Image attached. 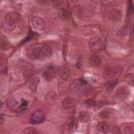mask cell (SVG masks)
Here are the masks:
<instances>
[{"label": "cell", "mask_w": 134, "mask_h": 134, "mask_svg": "<svg viewBox=\"0 0 134 134\" xmlns=\"http://www.w3.org/2000/svg\"><path fill=\"white\" fill-rule=\"evenodd\" d=\"M20 16L17 12H10L8 13L2 23V28L6 32L12 31L15 28L16 24Z\"/></svg>", "instance_id": "obj_1"}, {"label": "cell", "mask_w": 134, "mask_h": 134, "mask_svg": "<svg viewBox=\"0 0 134 134\" xmlns=\"http://www.w3.org/2000/svg\"><path fill=\"white\" fill-rule=\"evenodd\" d=\"M44 119V113L41 110H37L32 113L29 121L32 124H39L43 122Z\"/></svg>", "instance_id": "obj_2"}, {"label": "cell", "mask_w": 134, "mask_h": 134, "mask_svg": "<svg viewBox=\"0 0 134 134\" xmlns=\"http://www.w3.org/2000/svg\"><path fill=\"white\" fill-rule=\"evenodd\" d=\"M31 24L33 28L38 31L43 30L46 27V23L44 19L39 16L32 17Z\"/></svg>", "instance_id": "obj_3"}, {"label": "cell", "mask_w": 134, "mask_h": 134, "mask_svg": "<svg viewBox=\"0 0 134 134\" xmlns=\"http://www.w3.org/2000/svg\"><path fill=\"white\" fill-rule=\"evenodd\" d=\"M90 49L92 51H98L102 48L101 40L98 37H92L88 43Z\"/></svg>", "instance_id": "obj_4"}, {"label": "cell", "mask_w": 134, "mask_h": 134, "mask_svg": "<svg viewBox=\"0 0 134 134\" xmlns=\"http://www.w3.org/2000/svg\"><path fill=\"white\" fill-rule=\"evenodd\" d=\"M76 100L72 97H67L63 99L62 101L63 107L66 109L72 108L76 105Z\"/></svg>", "instance_id": "obj_5"}, {"label": "cell", "mask_w": 134, "mask_h": 134, "mask_svg": "<svg viewBox=\"0 0 134 134\" xmlns=\"http://www.w3.org/2000/svg\"><path fill=\"white\" fill-rule=\"evenodd\" d=\"M28 81L29 88L30 89V90L33 92H36L37 87L40 81V78L38 76L32 77L30 78Z\"/></svg>", "instance_id": "obj_6"}, {"label": "cell", "mask_w": 134, "mask_h": 134, "mask_svg": "<svg viewBox=\"0 0 134 134\" xmlns=\"http://www.w3.org/2000/svg\"><path fill=\"white\" fill-rule=\"evenodd\" d=\"M44 77L45 79L48 81H51L55 75V70L53 66H50L48 67L44 71Z\"/></svg>", "instance_id": "obj_7"}, {"label": "cell", "mask_w": 134, "mask_h": 134, "mask_svg": "<svg viewBox=\"0 0 134 134\" xmlns=\"http://www.w3.org/2000/svg\"><path fill=\"white\" fill-rule=\"evenodd\" d=\"M78 126V121L76 118H72L69 122L67 124L66 129L67 131L69 133H72L74 132Z\"/></svg>", "instance_id": "obj_8"}, {"label": "cell", "mask_w": 134, "mask_h": 134, "mask_svg": "<svg viewBox=\"0 0 134 134\" xmlns=\"http://www.w3.org/2000/svg\"><path fill=\"white\" fill-rule=\"evenodd\" d=\"M41 49L44 59H47L51 56L52 54V50L49 45L47 44H43L41 47Z\"/></svg>", "instance_id": "obj_9"}, {"label": "cell", "mask_w": 134, "mask_h": 134, "mask_svg": "<svg viewBox=\"0 0 134 134\" xmlns=\"http://www.w3.org/2000/svg\"><path fill=\"white\" fill-rule=\"evenodd\" d=\"M59 17L63 21H67L70 18L69 11L64 7L60 8L58 11Z\"/></svg>", "instance_id": "obj_10"}, {"label": "cell", "mask_w": 134, "mask_h": 134, "mask_svg": "<svg viewBox=\"0 0 134 134\" xmlns=\"http://www.w3.org/2000/svg\"><path fill=\"white\" fill-rule=\"evenodd\" d=\"M88 60L90 63L93 66H98L102 63V59L100 57L95 54L91 55Z\"/></svg>", "instance_id": "obj_11"}, {"label": "cell", "mask_w": 134, "mask_h": 134, "mask_svg": "<svg viewBox=\"0 0 134 134\" xmlns=\"http://www.w3.org/2000/svg\"><path fill=\"white\" fill-rule=\"evenodd\" d=\"M127 91L126 89L121 87L116 91L115 96L117 99L121 101L126 98L127 96Z\"/></svg>", "instance_id": "obj_12"}, {"label": "cell", "mask_w": 134, "mask_h": 134, "mask_svg": "<svg viewBox=\"0 0 134 134\" xmlns=\"http://www.w3.org/2000/svg\"><path fill=\"white\" fill-rule=\"evenodd\" d=\"M58 73L61 79H66L69 76L70 71L68 68L64 66H61L58 69Z\"/></svg>", "instance_id": "obj_13"}, {"label": "cell", "mask_w": 134, "mask_h": 134, "mask_svg": "<svg viewBox=\"0 0 134 134\" xmlns=\"http://www.w3.org/2000/svg\"><path fill=\"white\" fill-rule=\"evenodd\" d=\"M32 54L34 58L37 60H43L44 59L42 54L41 47H36L32 50Z\"/></svg>", "instance_id": "obj_14"}, {"label": "cell", "mask_w": 134, "mask_h": 134, "mask_svg": "<svg viewBox=\"0 0 134 134\" xmlns=\"http://www.w3.org/2000/svg\"><path fill=\"white\" fill-rule=\"evenodd\" d=\"M18 104L17 99L14 97H8L5 102V105L7 108L9 109L14 108Z\"/></svg>", "instance_id": "obj_15"}, {"label": "cell", "mask_w": 134, "mask_h": 134, "mask_svg": "<svg viewBox=\"0 0 134 134\" xmlns=\"http://www.w3.org/2000/svg\"><path fill=\"white\" fill-rule=\"evenodd\" d=\"M97 129L98 131L106 133L109 130L108 125L105 122H99L97 125Z\"/></svg>", "instance_id": "obj_16"}, {"label": "cell", "mask_w": 134, "mask_h": 134, "mask_svg": "<svg viewBox=\"0 0 134 134\" xmlns=\"http://www.w3.org/2000/svg\"><path fill=\"white\" fill-rule=\"evenodd\" d=\"M79 119L82 123H87L90 120V115L86 111H82L79 113Z\"/></svg>", "instance_id": "obj_17"}, {"label": "cell", "mask_w": 134, "mask_h": 134, "mask_svg": "<svg viewBox=\"0 0 134 134\" xmlns=\"http://www.w3.org/2000/svg\"><path fill=\"white\" fill-rule=\"evenodd\" d=\"M116 74H117L114 70H111L110 69H106L104 71L103 76L105 79L108 80L113 78L115 76H116Z\"/></svg>", "instance_id": "obj_18"}, {"label": "cell", "mask_w": 134, "mask_h": 134, "mask_svg": "<svg viewBox=\"0 0 134 134\" xmlns=\"http://www.w3.org/2000/svg\"><path fill=\"white\" fill-rule=\"evenodd\" d=\"M131 124V123H130ZM130 124H126L121 127V131L124 133H133V128L132 125Z\"/></svg>", "instance_id": "obj_19"}, {"label": "cell", "mask_w": 134, "mask_h": 134, "mask_svg": "<svg viewBox=\"0 0 134 134\" xmlns=\"http://www.w3.org/2000/svg\"><path fill=\"white\" fill-rule=\"evenodd\" d=\"M8 41L5 36L1 35L0 40V46L1 49L3 51L6 50L8 47Z\"/></svg>", "instance_id": "obj_20"}, {"label": "cell", "mask_w": 134, "mask_h": 134, "mask_svg": "<svg viewBox=\"0 0 134 134\" xmlns=\"http://www.w3.org/2000/svg\"><path fill=\"white\" fill-rule=\"evenodd\" d=\"M121 17L120 12H118V10H113L109 15L110 18L112 20H115V21H117Z\"/></svg>", "instance_id": "obj_21"}, {"label": "cell", "mask_w": 134, "mask_h": 134, "mask_svg": "<svg viewBox=\"0 0 134 134\" xmlns=\"http://www.w3.org/2000/svg\"><path fill=\"white\" fill-rule=\"evenodd\" d=\"M38 131L36 128L32 127H29L25 128L22 131V133L24 134H36L38 133Z\"/></svg>", "instance_id": "obj_22"}, {"label": "cell", "mask_w": 134, "mask_h": 134, "mask_svg": "<svg viewBox=\"0 0 134 134\" xmlns=\"http://www.w3.org/2000/svg\"><path fill=\"white\" fill-rule=\"evenodd\" d=\"M117 83H118V81L117 80H114L113 81L110 82L107 86L106 92H111L114 88V87L117 85Z\"/></svg>", "instance_id": "obj_23"}, {"label": "cell", "mask_w": 134, "mask_h": 134, "mask_svg": "<svg viewBox=\"0 0 134 134\" xmlns=\"http://www.w3.org/2000/svg\"><path fill=\"white\" fill-rule=\"evenodd\" d=\"M6 60L4 57H1V71L2 72L6 71Z\"/></svg>", "instance_id": "obj_24"}, {"label": "cell", "mask_w": 134, "mask_h": 134, "mask_svg": "<svg viewBox=\"0 0 134 134\" xmlns=\"http://www.w3.org/2000/svg\"><path fill=\"white\" fill-rule=\"evenodd\" d=\"M99 116L103 119H107L109 116V111L107 110H103L99 113Z\"/></svg>", "instance_id": "obj_25"}, {"label": "cell", "mask_w": 134, "mask_h": 134, "mask_svg": "<svg viewBox=\"0 0 134 134\" xmlns=\"http://www.w3.org/2000/svg\"><path fill=\"white\" fill-rule=\"evenodd\" d=\"M85 104L88 107H92L95 105L94 101L91 98H88L85 101Z\"/></svg>", "instance_id": "obj_26"}, {"label": "cell", "mask_w": 134, "mask_h": 134, "mask_svg": "<svg viewBox=\"0 0 134 134\" xmlns=\"http://www.w3.org/2000/svg\"><path fill=\"white\" fill-rule=\"evenodd\" d=\"M118 35H120L119 36H122L123 34H126V28H121L119 30L118 32Z\"/></svg>", "instance_id": "obj_27"}, {"label": "cell", "mask_w": 134, "mask_h": 134, "mask_svg": "<svg viewBox=\"0 0 134 134\" xmlns=\"http://www.w3.org/2000/svg\"><path fill=\"white\" fill-rule=\"evenodd\" d=\"M129 9L130 10V13L132 14L133 13V4H132V1H130Z\"/></svg>", "instance_id": "obj_28"}, {"label": "cell", "mask_w": 134, "mask_h": 134, "mask_svg": "<svg viewBox=\"0 0 134 134\" xmlns=\"http://www.w3.org/2000/svg\"><path fill=\"white\" fill-rule=\"evenodd\" d=\"M21 106L22 107H25L27 105V102L26 100H24V99H23L22 100V103H21Z\"/></svg>", "instance_id": "obj_29"}, {"label": "cell", "mask_w": 134, "mask_h": 134, "mask_svg": "<svg viewBox=\"0 0 134 134\" xmlns=\"http://www.w3.org/2000/svg\"><path fill=\"white\" fill-rule=\"evenodd\" d=\"M4 120H5L4 117L1 115L0 116V124L2 125L4 122Z\"/></svg>", "instance_id": "obj_30"}]
</instances>
